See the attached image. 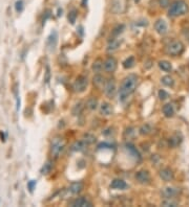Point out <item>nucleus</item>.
I'll return each mask as SVG.
<instances>
[{"mask_svg":"<svg viewBox=\"0 0 189 207\" xmlns=\"http://www.w3.org/2000/svg\"><path fill=\"white\" fill-rule=\"evenodd\" d=\"M151 130L152 129L150 127V125L146 124V125H143L142 127L140 128V133L142 135H148L151 132Z\"/></svg>","mask_w":189,"mask_h":207,"instance_id":"obj_32","label":"nucleus"},{"mask_svg":"<svg viewBox=\"0 0 189 207\" xmlns=\"http://www.w3.org/2000/svg\"><path fill=\"white\" fill-rule=\"evenodd\" d=\"M110 187L113 190H126L127 188V184H126L125 181H123L122 179H115L113 180L112 183H110Z\"/></svg>","mask_w":189,"mask_h":207,"instance_id":"obj_15","label":"nucleus"},{"mask_svg":"<svg viewBox=\"0 0 189 207\" xmlns=\"http://www.w3.org/2000/svg\"><path fill=\"white\" fill-rule=\"evenodd\" d=\"M86 146H87V145H86L83 140H79V141H76L73 143L71 150L74 152H81V151H83V150H85Z\"/></svg>","mask_w":189,"mask_h":207,"instance_id":"obj_19","label":"nucleus"},{"mask_svg":"<svg viewBox=\"0 0 189 207\" xmlns=\"http://www.w3.org/2000/svg\"><path fill=\"white\" fill-rule=\"evenodd\" d=\"M162 205L163 206H176V203L172 202V201H170L169 199H168L167 201H164V202L162 203Z\"/></svg>","mask_w":189,"mask_h":207,"instance_id":"obj_39","label":"nucleus"},{"mask_svg":"<svg viewBox=\"0 0 189 207\" xmlns=\"http://www.w3.org/2000/svg\"><path fill=\"white\" fill-rule=\"evenodd\" d=\"M120 44H121V42H120L118 39H112L108 44V46H107V52H115L119 48Z\"/></svg>","mask_w":189,"mask_h":207,"instance_id":"obj_21","label":"nucleus"},{"mask_svg":"<svg viewBox=\"0 0 189 207\" xmlns=\"http://www.w3.org/2000/svg\"><path fill=\"white\" fill-rule=\"evenodd\" d=\"M87 4V0H82V7H86Z\"/></svg>","mask_w":189,"mask_h":207,"instance_id":"obj_41","label":"nucleus"},{"mask_svg":"<svg viewBox=\"0 0 189 207\" xmlns=\"http://www.w3.org/2000/svg\"><path fill=\"white\" fill-rule=\"evenodd\" d=\"M124 27H125V26L123 25V24L117 25L116 27L113 28V31L112 32V36H110V38H113V39L117 38V37H118V36L123 32V29H124Z\"/></svg>","mask_w":189,"mask_h":207,"instance_id":"obj_28","label":"nucleus"},{"mask_svg":"<svg viewBox=\"0 0 189 207\" xmlns=\"http://www.w3.org/2000/svg\"><path fill=\"white\" fill-rule=\"evenodd\" d=\"M181 141H182L181 137H179V135H178V134H176L175 136L170 138V140H169V145H171V146H176V145H179L180 143H181Z\"/></svg>","mask_w":189,"mask_h":207,"instance_id":"obj_30","label":"nucleus"},{"mask_svg":"<svg viewBox=\"0 0 189 207\" xmlns=\"http://www.w3.org/2000/svg\"><path fill=\"white\" fill-rule=\"evenodd\" d=\"M77 17H78V12L76 10H71L68 13V21L71 22V24H75Z\"/></svg>","mask_w":189,"mask_h":207,"instance_id":"obj_31","label":"nucleus"},{"mask_svg":"<svg viewBox=\"0 0 189 207\" xmlns=\"http://www.w3.org/2000/svg\"><path fill=\"white\" fill-rule=\"evenodd\" d=\"M82 190H83V184H82V182H80V181L73 182L70 186V191L71 194H75V195L79 194Z\"/></svg>","mask_w":189,"mask_h":207,"instance_id":"obj_18","label":"nucleus"},{"mask_svg":"<svg viewBox=\"0 0 189 207\" xmlns=\"http://www.w3.org/2000/svg\"><path fill=\"white\" fill-rule=\"evenodd\" d=\"M94 84H95V86H97V87H102V86H104V84H105V79H104V76H102L101 74H97V76H94Z\"/></svg>","mask_w":189,"mask_h":207,"instance_id":"obj_23","label":"nucleus"},{"mask_svg":"<svg viewBox=\"0 0 189 207\" xmlns=\"http://www.w3.org/2000/svg\"><path fill=\"white\" fill-rule=\"evenodd\" d=\"M15 8H16V11L18 12V13L22 12V10H23V1L22 0H18L16 3H15Z\"/></svg>","mask_w":189,"mask_h":207,"instance_id":"obj_35","label":"nucleus"},{"mask_svg":"<svg viewBox=\"0 0 189 207\" xmlns=\"http://www.w3.org/2000/svg\"><path fill=\"white\" fill-rule=\"evenodd\" d=\"M161 82H162L163 85L167 86V87H172L173 84H175V81H173V79L170 76H163V77H162V80H161Z\"/></svg>","mask_w":189,"mask_h":207,"instance_id":"obj_27","label":"nucleus"},{"mask_svg":"<svg viewBox=\"0 0 189 207\" xmlns=\"http://www.w3.org/2000/svg\"><path fill=\"white\" fill-rule=\"evenodd\" d=\"M184 49H185L184 44L179 40H172L171 42H169L166 46L167 53L170 56H173V57L182 55L183 52H184Z\"/></svg>","mask_w":189,"mask_h":207,"instance_id":"obj_3","label":"nucleus"},{"mask_svg":"<svg viewBox=\"0 0 189 207\" xmlns=\"http://www.w3.org/2000/svg\"><path fill=\"white\" fill-rule=\"evenodd\" d=\"M52 167H53V165H52V163H50V161H49V162H46L43 165V167H42L41 174H43V175H46V174H49L50 172V170H52Z\"/></svg>","mask_w":189,"mask_h":207,"instance_id":"obj_34","label":"nucleus"},{"mask_svg":"<svg viewBox=\"0 0 189 207\" xmlns=\"http://www.w3.org/2000/svg\"><path fill=\"white\" fill-rule=\"evenodd\" d=\"M138 82H139V79L134 73L128 74L127 76H125L123 79L119 89V101L121 103H125L128 100V97L136 91L138 87Z\"/></svg>","mask_w":189,"mask_h":207,"instance_id":"obj_1","label":"nucleus"},{"mask_svg":"<svg viewBox=\"0 0 189 207\" xmlns=\"http://www.w3.org/2000/svg\"><path fill=\"white\" fill-rule=\"evenodd\" d=\"M64 142L61 138H55L52 142V154L55 156V157H59V155L61 154V152L64 150Z\"/></svg>","mask_w":189,"mask_h":207,"instance_id":"obj_6","label":"nucleus"},{"mask_svg":"<svg viewBox=\"0 0 189 207\" xmlns=\"http://www.w3.org/2000/svg\"><path fill=\"white\" fill-rule=\"evenodd\" d=\"M155 29L157 31L158 34L160 35H165L166 32H168V26H167V23L165 22L164 20L162 19H159L155 21Z\"/></svg>","mask_w":189,"mask_h":207,"instance_id":"obj_12","label":"nucleus"},{"mask_svg":"<svg viewBox=\"0 0 189 207\" xmlns=\"http://www.w3.org/2000/svg\"><path fill=\"white\" fill-rule=\"evenodd\" d=\"M134 64H136V59H134V57H129V58H127L123 62V67L125 69H130L134 67Z\"/></svg>","mask_w":189,"mask_h":207,"instance_id":"obj_22","label":"nucleus"},{"mask_svg":"<svg viewBox=\"0 0 189 207\" xmlns=\"http://www.w3.org/2000/svg\"><path fill=\"white\" fill-rule=\"evenodd\" d=\"M35 186H36V181H35V180H31V181H29V182L28 183V187H29V191H33V190H34Z\"/></svg>","mask_w":189,"mask_h":207,"instance_id":"obj_38","label":"nucleus"},{"mask_svg":"<svg viewBox=\"0 0 189 207\" xmlns=\"http://www.w3.org/2000/svg\"><path fill=\"white\" fill-rule=\"evenodd\" d=\"M139 1H140V0H134V2H137V3H138Z\"/></svg>","mask_w":189,"mask_h":207,"instance_id":"obj_42","label":"nucleus"},{"mask_svg":"<svg viewBox=\"0 0 189 207\" xmlns=\"http://www.w3.org/2000/svg\"><path fill=\"white\" fill-rule=\"evenodd\" d=\"M86 107H87L89 110H96L97 109V107H98L97 98H95V97L89 98V100L86 101Z\"/></svg>","mask_w":189,"mask_h":207,"instance_id":"obj_25","label":"nucleus"},{"mask_svg":"<svg viewBox=\"0 0 189 207\" xmlns=\"http://www.w3.org/2000/svg\"><path fill=\"white\" fill-rule=\"evenodd\" d=\"M159 3L162 7H168L170 5V0H159Z\"/></svg>","mask_w":189,"mask_h":207,"instance_id":"obj_37","label":"nucleus"},{"mask_svg":"<svg viewBox=\"0 0 189 207\" xmlns=\"http://www.w3.org/2000/svg\"><path fill=\"white\" fill-rule=\"evenodd\" d=\"M160 177L162 178V180H164V181L166 182H170L171 180L173 179V173L172 170L170 169H168V167H166V169H163L160 170Z\"/></svg>","mask_w":189,"mask_h":207,"instance_id":"obj_14","label":"nucleus"},{"mask_svg":"<svg viewBox=\"0 0 189 207\" xmlns=\"http://www.w3.org/2000/svg\"><path fill=\"white\" fill-rule=\"evenodd\" d=\"M71 205L74 207H92V204L88 200H86L85 198H77L76 200L71 202Z\"/></svg>","mask_w":189,"mask_h":207,"instance_id":"obj_13","label":"nucleus"},{"mask_svg":"<svg viewBox=\"0 0 189 207\" xmlns=\"http://www.w3.org/2000/svg\"><path fill=\"white\" fill-rule=\"evenodd\" d=\"M159 97H160V100L164 101L169 97V94H168L165 90H160V91H159Z\"/></svg>","mask_w":189,"mask_h":207,"instance_id":"obj_36","label":"nucleus"},{"mask_svg":"<svg viewBox=\"0 0 189 207\" xmlns=\"http://www.w3.org/2000/svg\"><path fill=\"white\" fill-rule=\"evenodd\" d=\"M100 113L102 115L104 116H109L113 114V107L112 105L109 103H106V101H104V103L101 104L100 106Z\"/></svg>","mask_w":189,"mask_h":207,"instance_id":"obj_16","label":"nucleus"},{"mask_svg":"<svg viewBox=\"0 0 189 207\" xmlns=\"http://www.w3.org/2000/svg\"><path fill=\"white\" fill-rule=\"evenodd\" d=\"M178 190L176 188H173V187H166L163 190V195L164 197H166L167 199H171V198L176 197V195H178Z\"/></svg>","mask_w":189,"mask_h":207,"instance_id":"obj_20","label":"nucleus"},{"mask_svg":"<svg viewBox=\"0 0 189 207\" xmlns=\"http://www.w3.org/2000/svg\"><path fill=\"white\" fill-rule=\"evenodd\" d=\"M103 61H101L100 59L96 60L94 62V64H92V70L95 71V72H100V71L103 69Z\"/></svg>","mask_w":189,"mask_h":207,"instance_id":"obj_26","label":"nucleus"},{"mask_svg":"<svg viewBox=\"0 0 189 207\" xmlns=\"http://www.w3.org/2000/svg\"><path fill=\"white\" fill-rule=\"evenodd\" d=\"M117 91V87H116V83L113 80H108L106 81L104 84V93L106 94L107 97L113 98L115 96Z\"/></svg>","mask_w":189,"mask_h":207,"instance_id":"obj_7","label":"nucleus"},{"mask_svg":"<svg viewBox=\"0 0 189 207\" xmlns=\"http://www.w3.org/2000/svg\"><path fill=\"white\" fill-rule=\"evenodd\" d=\"M189 10L188 4L186 3L184 0H176L173 3L169 5V8H168V16L169 17H179V16H183V15L187 14V12Z\"/></svg>","mask_w":189,"mask_h":207,"instance_id":"obj_2","label":"nucleus"},{"mask_svg":"<svg viewBox=\"0 0 189 207\" xmlns=\"http://www.w3.org/2000/svg\"><path fill=\"white\" fill-rule=\"evenodd\" d=\"M87 85H88L87 77L84 76H78L76 81L74 82L73 89L75 92H77V93H82V92L85 91Z\"/></svg>","mask_w":189,"mask_h":207,"instance_id":"obj_5","label":"nucleus"},{"mask_svg":"<svg viewBox=\"0 0 189 207\" xmlns=\"http://www.w3.org/2000/svg\"><path fill=\"white\" fill-rule=\"evenodd\" d=\"M57 43H58V34H57V32L54 31L53 32H50V35L49 36V38H47V42H46V45L50 52H54V50L56 49Z\"/></svg>","mask_w":189,"mask_h":207,"instance_id":"obj_11","label":"nucleus"},{"mask_svg":"<svg viewBox=\"0 0 189 207\" xmlns=\"http://www.w3.org/2000/svg\"><path fill=\"white\" fill-rule=\"evenodd\" d=\"M163 114L166 117H172L173 114H175V107L172 104L168 103L163 106Z\"/></svg>","mask_w":189,"mask_h":207,"instance_id":"obj_17","label":"nucleus"},{"mask_svg":"<svg viewBox=\"0 0 189 207\" xmlns=\"http://www.w3.org/2000/svg\"><path fill=\"white\" fill-rule=\"evenodd\" d=\"M159 67H160L163 71H166V72H168V71H170L172 69L171 64H170L168 61H165V60L159 62Z\"/></svg>","mask_w":189,"mask_h":207,"instance_id":"obj_24","label":"nucleus"},{"mask_svg":"<svg viewBox=\"0 0 189 207\" xmlns=\"http://www.w3.org/2000/svg\"><path fill=\"white\" fill-rule=\"evenodd\" d=\"M82 140L86 143V145H92V143H94V142L96 141V137H95L92 134L87 133V134H84Z\"/></svg>","mask_w":189,"mask_h":207,"instance_id":"obj_29","label":"nucleus"},{"mask_svg":"<svg viewBox=\"0 0 189 207\" xmlns=\"http://www.w3.org/2000/svg\"><path fill=\"white\" fill-rule=\"evenodd\" d=\"M128 0H112L110 1V11L115 15H122L127 10Z\"/></svg>","mask_w":189,"mask_h":207,"instance_id":"obj_4","label":"nucleus"},{"mask_svg":"<svg viewBox=\"0 0 189 207\" xmlns=\"http://www.w3.org/2000/svg\"><path fill=\"white\" fill-rule=\"evenodd\" d=\"M98 148H99V149H106V148H107V149H110V148H112V145H110L109 143H106V142L103 143V142H102V143H100V145H98Z\"/></svg>","mask_w":189,"mask_h":207,"instance_id":"obj_40","label":"nucleus"},{"mask_svg":"<svg viewBox=\"0 0 189 207\" xmlns=\"http://www.w3.org/2000/svg\"><path fill=\"white\" fill-rule=\"evenodd\" d=\"M136 179L141 184H147V183L150 182V174H149L148 170H139V172L136 174Z\"/></svg>","mask_w":189,"mask_h":207,"instance_id":"obj_9","label":"nucleus"},{"mask_svg":"<svg viewBox=\"0 0 189 207\" xmlns=\"http://www.w3.org/2000/svg\"><path fill=\"white\" fill-rule=\"evenodd\" d=\"M124 148H125L126 151H127L128 154L131 156V157L136 159L137 161H141V159H142V157H141V154H140L139 151H138L137 148L134 145H131V143H125Z\"/></svg>","mask_w":189,"mask_h":207,"instance_id":"obj_10","label":"nucleus"},{"mask_svg":"<svg viewBox=\"0 0 189 207\" xmlns=\"http://www.w3.org/2000/svg\"><path fill=\"white\" fill-rule=\"evenodd\" d=\"M117 66H118V63H117V60L113 58V57H108L105 62L103 63V68L106 72L112 73L117 69Z\"/></svg>","mask_w":189,"mask_h":207,"instance_id":"obj_8","label":"nucleus"},{"mask_svg":"<svg viewBox=\"0 0 189 207\" xmlns=\"http://www.w3.org/2000/svg\"><path fill=\"white\" fill-rule=\"evenodd\" d=\"M82 109H83V106H82V103H78L74 106L73 108V114L74 115H79V114L82 112Z\"/></svg>","mask_w":189,"mask_h":207,"instance_id":"obj_33","label":"nucleus"}]
</instances>
